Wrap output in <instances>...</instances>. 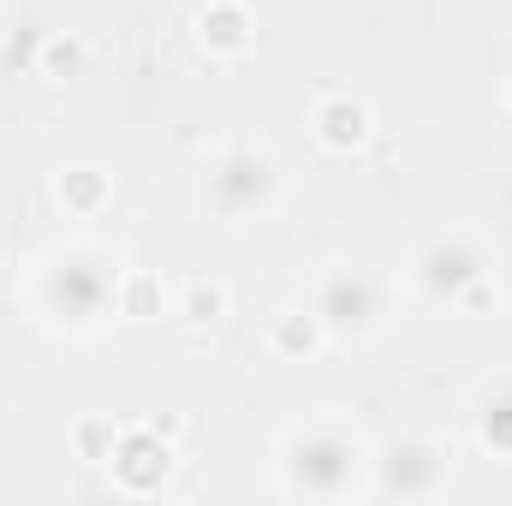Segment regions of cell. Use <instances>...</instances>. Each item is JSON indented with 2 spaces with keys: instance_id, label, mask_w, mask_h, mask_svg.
<instances>
[{
  "instance_id": "obj_1",
  "label": "cell",
  "mask_w": 512,
  "mask_h": 506,
  "mask_svg": "<svg viewBox=\"0 0 512 506\" xmlns=\"http://www.w3.org/2000/svg\"><path fill=\"white\" fill-rule=\"evenodd\" d=\"M352 459H358V447H352L340 429H310V435L292 447L286 477H292V489H304V495H340V489L352 483Z\"/></svg>"
},
{
  "instance_id": "obj_2",
  "label": "cell",
  "mask_w": 512,
  "mask_h": 506,
  "mask_svg": "<svg viewBox=\"0 0 512 506\" xmlns=\"http://www.w3.org/2000/svg\"><path fill=\"white\" fill-rule=\"evenodd\" d=\"M209 191H215V209L221 215H251V209L268 203V191H274V161L256 155V149H227L215 161Z\"/></svg>"
},
{
  "instance_id": "obj_3",
  "label": "cell",
  "mask_w": 512,
  "mask_h": 506,
  "mask_svg": "<svg viewBox=\"0 0 512 506\" xmlns=\"http://www.w3.org/2000/svg\"><path fill=\"white\" fill-rule=\"evenodd\" d=\"M72 292V304L60 310V322H96V310H102V298H108V268H102V256H66L54 274H48V304H60Z\"/></svg>"
},
{
  "instance_id": "obj_4",
  "label": "cell",
  "mask_w": 512,
  "mask_h": 506,
  "mask_svg": "<svg viewBox=\"0 0 512 506\" xmlns=\"http://www.w3.org/2000/svg\"><path fill=\"white\" fill-rule=\"evenodd\" d=\"M322 316H328L340 334H364V328L382 316V292H376L364 274H340V280H328V292H322Z\"/></svg>"
},
{
  "instance_id": "obj_5",
  "label": "cell",
  "mask_w": 512,
  "mask_h": 506,
  "mask_svg": "<svg viewBox=\"0 0 512 506\" xmlns=\"http://www.w3.org/2000/svg\"><path fill=\"white\" fill-rule=\"evenodd\" d=\"M441 471H447V459H441L435 447H423V441H399L382 459L387 489H399V495H429V489L441 483Z\"/></svg>"
},
{
  "instance_id": "obj_6",
  "label": "cell",
  "mask_w": 512,
  "mask_h": 506,
  "mask_svg": "<svg viewBox=\"0 0 512 506\" xmlns=\"http://www.w3.org/2000/svg\"><path fill=\"white\" fill-rule=\"evenodd\" d=\"M423 280H429L435 292H447V298H453L465 280H477V256L465 251L459 239H453V245H435V251L423 256Z\"/></svg>"
}]
</instances>
